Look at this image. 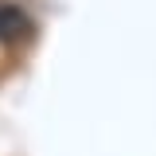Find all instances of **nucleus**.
<instances>
[{"label": "nucleus", "mask_w": 156, "mask_h": 156, "mask_svg": "<svg viewBox=\"0 0 156 156\" xmlns=\"http://www.w3.org/2000/svg\"><path fill=\"white\" fill-rule=\"evenodd\" d=\"M31 20L20 4H0V43H16L20 35H27Z\"/></svg>", "instance_id": "obj_1"}]
</instances>
